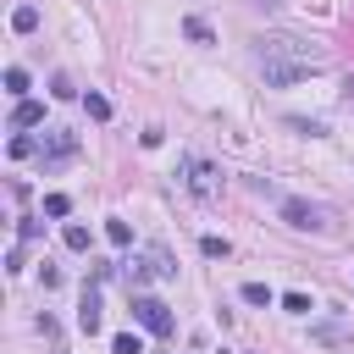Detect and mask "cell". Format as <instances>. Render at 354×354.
<instances>
[{
	"mask_svg": "<svg viewBox=\"0 0 354 354\" xmlns=\"http://www.w3.org/2000/svg\"><path fill=\"white\" fill-rule=\"evenodd\" d=\"M254 61H260V77H266L271 88H288V83L321 72V66H326V50H310V44L293 39V33H260V39H254Z\"/></svg>",
	"mask_w": 354,
	"mask_h": 354,
	"instance_id": "obj_1",
	"label": "cell"
},
{
	"mask_svg": "<svg viewBox=\"0 0 354 354\" xmlns=\"http://www.w3.org/2000/svg\"><path fill=\"white\" fill-rule=\"evenodd\" d=\"M277 216L288 227H299V232H326L332 227V210L315 205V199H299V194H277Z\"/></svg>",
	"mask_w": 354,
	"mask_h": 354,
	"instance_id": "obj_2",
	"label": "cell"
},
{
	"mask_svg": "<svg viewBox=\"0 0 354 354\" xmlns=\"http://www.w3.org/2000/svg\"><path fill=\"white\" fill-rule=\"evenodd\" d=\"M177 177H183V188H188L194 199H221V171H216L210 160L183 155V160H177Z\"/></svg>",
	"mask_w": 354,
	"mask_h": 354,
	"instance_id": "obj_3",
	"label": "cell"
},
{
	"mask_svg": "<svg viewBox=\"0 0 354 354\" xmlns=\"http://www.w3.org/2000/svg\"><path fill=\"white\" fill-rule=\"evenodd\" d=\"M166 277H177V260H171L166 249H144V254L127 266V282H133V288H144V282H166Z\"/></svg>",
	"mask_w": 354,
	"mask_h": 354,
	"instance_id": "obj_4",
	"label": "cell"
},
{
	"mask_svg": "<svg viewBox=\"0 0 354 354\" xmlns=\"http://www.w3.org/2000/svg\"><path fill=\"white\" fill-rule=\"evenodd\" d=\"M72 155H77V133H66V127H44V138H39V166L55 171V166H66Z\"/></svg>",
	"mask_w": 354,
	"mask_h": 354,
	"instance_id": "obj_5",
	"label": "cell"
},
{
	"mask_svg": "<svg viewBox=\"0 0 354 354\" xmlns=\"http://www.w3.org/2000/svg\"><path fill=\"white\" fill-rule=\"evenodd\" d=\"M133 321H138L144 332H155V337H171V310H166L155 293H133Z\"/></svg>",
	"mask_w": 354,
	"mask_h": 354,
	"instance_id": "obj_6",
	"label": "cell"
},
{
	"mask_svg": "<svg viewBox=\"0 0 354 354\" xmlns=\"http://www.w3.org/2000/svg\"><path fill=\"white\" fill-rule=\"evenodd\" d=\"M77 326H83L88 337L100 332V288H94V282L83 288V304H77Z\"/></svg>",
	"mask_w": 354,
	"mask_h": 354,
	"instance_id": "obj_7",
	"label": "cell"
},
{
	"mask_svg": "<svg viewBox=\"0 0 354 354\" xmlns=\"http://www.w3.org/2000/svg\"><path fill=\"white\" fill-rule=\"evenodd\" d=\"M39 122H44V105H39V100H17V105H11V127H17V133H28V127H39Z\"/></svg>",
	"mask_w": 354,
	"mask_h": 354,
	"instance_id": "obj_8",
	"label": "cell"
},
{
	"mask_svg": "<svg viewBox=\"0 0 354 354\" xmlns=\"http://www.w3.org/2000/svg\"><path fill=\"white\" fill-rule=\"evenodd\" d=\"M310 337H315V343H348L354 332H348V326H337V321H321V326H310Z\"/></svg>",
	"mask_w": 354,
	"mask_h": 354,
	"instance_id": "obj_9",
	"label": "cell"
},
{
	"mask_svg": "<svg viewBox=\"0 0 354 354\" xmlns=\"http://www.w3.org/2000/svg\"><path fill=\"white\" fill-rule=\"evenodd\" d=\"M11 28H17V33H33V28H39V6H17V11H11Z\"/></svg>",
	"mask_w": 354,
	"mask_h": 354,
	"instance_id": "obj_10",
	"label": "cell"
},
{
	"mask_svg": "<svg viewBox=\"0 0 354 354\" xmlns=\"http://www.w3.org/2000/svg\"><path fill=\"white\" fill-rule=\"evenodd\" d=\"M183 33H188V39H194V44H210V39H216V33H210V22H205V17H183Z\"/></svg>",
	"mask_w": 354,
	"mask_h": 354,
	"instance_id": "obj_11",
	"label": "cell"
},
{
	"mask_svg": "<svg viewBox=\"0 0 354 354\" xmlns=\"http://www.w3.org/2000/svg\"><path fill=\"white\" fill-rule=\"evenodd\" d=\"M6 94L11 100H28V72L22 66H6Z\"/></svg>",
	"mask_w": 354,
	"mask_h": 354,
	"instance_id": "obj_12",
	"label": "cell"
},
{
	"mask_svg": "<svg viewBox=\"0 0 354 354\" xmlns=\"http://www.w3.org/2000/svg\"><path fill=\"white\" fill-rule=\"evenodd\" d=\"M83 111H88L94 122H111V100H105V94H94V88L83 94Z\"/></svg>",
	"mask_w": 354,
	"mask_h": 354,
	"instance_id": "obj_13",
	"label": "cell"
},
{
	"mask_svg": "<svg viewBox=\"0 0 354 354\" xmlns=\"http://www.w3.org/2000/svg\"><path fill=\"white\" fill-rule=\"evenodd\" d=\"M111 354H144V337L138 332H116L111 337Z\"/></svg>",
	"mask_w": 354,
	"mask_h": 354,
	"instance_id": "obj_14",
	"label": "cell"
},
{
	"mask_svg": "<svg viewBox=\"0 0 354 354\" xmlns=\"http://www.w3.org/2000/svg\"><path fill=\"white\" fill-rule=\"evenodd\" d=\"M6 149H11V160H28V155H39V138H28V133H17V138H11Z\"/></svg>",
	"mask_w": 354,
	"mask_h": 354,
	"instance_id": "obj_15",
	"label": "cell"
},
{
	"mask_svg": "<svg viewBox=\"0 0 354 354\" xmlns=\"http://www.w3.org/2000/svg\"><path fill=\"white\" fill-rule=\"evenodd\" d=\"M105 238H111L116 249H127V243H133V227H127V221H105Z\"/></svg>",
	"mask_w": 354,
	"mask_h": 354,
	"instance_id": "obj_16",
	"label": "cell"
},
{
	"mask_svg": "<svg viewBox=\"0 0 354 354\" xmlns=\"http://www.w3.org/2000/svg\"><path fill=\"white\" fill-rule=\"evenodd\" d=\"M61 238H66V249H77V254H83V249L94 243V238H88V227H77V221H72V227H66Z\"/></svg>",
	"mask_w": 354,
	"mask_h": 354,
	"instance_id": "obj_17",
	"label": "cell"
},
{
	"mask_svg": "<svg viewBox=\"0 0 354 354\" xmlns=\"http://www.w3.org/2000/svg\"><path fill=\"white\" fill-rule=\"evenodd\" d=\"M277 293L266 288V282H243V304H271Z\"/></svg>",
	"mask_w": 354,
	"mask_h": 354,
	"instance_id": "obj_18",
	"label": "cell"
},
{
	"mask_svg": "<svg viewBox=\"0 0 354 354\" xmlns=\"http://www.w3.org/2000/svg\"><path fill=\"white\" fill-rule=\"evenodd\" d=\"M50 94H55V100H72L77 88H72V77H66V72H55V77H50Z\"/></svg>",
	"mask_w": 354,
	"mask_h": 354,
	"instance_id": "obj_19",
	"label": "cell"
},
{
	"mask_svg": "<svg viewBox=\"0 0 354 354\" xmlns=\"http://www.w3.org/2000/svg\"><path fill=\"white\" fill-rule=\"evenodd\" d=\"M288 127H293V133H304V138H321V133H326L321 122H304V116H288Z\"/></svg>",
	"mask_w": 354,
	"mask_h": 354,
	"instance_id": "obj_20",
	"label": "cell"
},
{
	"mask_svg": "<svg viewBox=\"0 0 354 354\" xmlns=\"http://www.w3.org/2000/svg\"><path fill=\"white\" fill-rule=\"evenodd\" d=\"M66 210H72L66 194H44V216H66Z\"/></svg>",
	"mask_w": 354,
	"mask_h": 354,
	"instance_id": "obj_21",
	"label": "cell"
},
{
	"mask_svg": "<svg viewBox=\"0 0 354 354\" xmlns=\"http://www.w3.org/2000/svg\"><path fill=\"white\" fill-rule=\"evenodd\" d=\"M199 249H205V254H210V260H227V254H232V243H227V238H205V243H199Z\"/></svg>",
	"mask_w": 354,
	"mask_h": 354,
	"instance_id": "obj_22",
	"label": "cell"
},
{
	"mask_svg": "<svg viewBox=\"0 0 354 354\" xmlns=\"http://www.w3.org/2000/svg\"><path fill=\"white\" fill-rule=\"evenodd\" d=\"M282 310H288V315H310V299H304V293H282Z\"/></svg>",
	"mask_w": 354,
	"mask_h": 354,
	"instance_id": "obj_23",
	"label": "cell"
},
{
	"mask_svg": "<svg viewBox=\"0 0 354 354\" xmlns=\"http://www.w3.org/2000/svg\"><path fill=\"white\" fill-rule=\"evenodd\" d=\"M160 138H166L160 127H144V133H138V144H144V149H160Z\"/></svg>",
	"mask_w": 354,
	"mask_h": 354,
	"instance_id": "obj_24",
	"label": "cell"
},
{
	"mask_svg": "<svg viewBox=\"0 0 354 354\" xmlns=\"http://www.w3.org/2000/svg\"><path fill=\"white\" fill-rule=\"evenodd\" d=\"M254 6H266V11H271V6H282V0H254Z\"/></svg>",
	"mask_w": 354,
	"mask_h": 354,
	"instance_id": "obj_25",
	"label": "cell"
},
{
	"mask_svg": "<svg viewBox=\"0 0 354 354\" xmlns=\"http://www.w3.org/2000/svg\"><path fill=\"white\" fill-rule=\"evenodd\" d=\"M221 354H227V348H221Z\"/></svg>",
	"mask_w": 354,
	"mask_h": 354,
	"instance_id": "obj_26",
	"label": "cell"
}]
</instances>
